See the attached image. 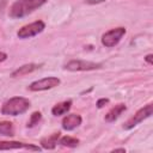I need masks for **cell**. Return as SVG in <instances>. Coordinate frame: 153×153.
I'll return each instance as SVG.
<instances>
[{"label": "cell", "instance_id": "cell-1", "mask_svg": "<svg viewBox=\"0 0 153 153\" xmlns=\"http://www.w3.org/2000/svg\"><path fill=\"white\" fill-rule=\"evenodd\" d=\"M47 0H17L10 8V17L11 18H23L29 13L33 12L36 8L44 5Z\"/></svg>", "mask_w": 153, "mask_h": 153}, {"label": "cell", "instance_id": "cell-2", "mask_svg": "<svg viewBox=\"0 0 153 153\" xmlns=\"http://www.w3.org/2000/svg\"><path fill=\"white\" fill-rule=\"evenodd\" d=\"M30 108L29 99L24 97H13L4 103L1 108V114L6 116H17L24 114Z\"/></svg>", "mask_w": 153, "mask_h": 153}, {"label": "cell", "instance_id": "cell-3", "mask_svg": "<svg viewBox=\"0 0 153 153\" xmlns=\"http://www.w3.org/2000/svg\"><path fill=\"white\" fill-rule=\"evenodd\" d=\"M152 110H153V105H152L151 103L147 104V105H145L143 108H141L140 110H137L136 114H135L133 117H130V118L123 124V128L127 129V130L134 128L135 126H137L139 123H141L143 120H146L147 117H149V116L152 115Z\"/></svg>", "mask_w": 153, "mask_h": 153}, {"label": "cell", "instance_id": "cell-4", "mask_svg": "<svg viewBox=\"0 0 153 153\" xmlns=\"http://www.w3.org/2000/svg\"><path fill=\"white\" fill-rule=\"evenodd\" d=\"M45 27V24L42 20H36L31 24H27L25 26H23L22 29H19V31L17 32V36L22 39L25 38H31L38 33H41Z\"/></svg>", "mask_w": 153, "mask_h": 153}, {"label": "cell", "instance_id": "cell-5", "mask_svg": "<svg viewBox=\"0 0 153 153\" xmlns=\"http://www.w3.org/2000/svg\"><path fill=\"white\" fill-rule=\"evenodd\" d=\"M124 33H126V29L124 27L111 29V30H109L108 32H105L102 36V44L105 45L106 48L115 47L121 41V38L124 36Z\"/></svg>", "mask_w": 153, "mask_h": 153}, {"label": "cell", "instance_id": "cell-6", "mask_svg": "<svg viewBox=\"0 0 153 153\" xmlns=\"http://www.w3.org/2000/svg\"><path fill=\"white\" fill-rule=\"evenodd\" d=\"M60 84V79L56 76H48V78H43L39 80H36L33 82H31L29 85V90L30 91H44V90H50L56 87Z\"/></svg>", "mask_w": 153, "mask_h": 153}, {"label": "cell", "instance_id": "cell-7", "mask_svg": "<svg viewBox=\"0 0 153 153\" xmlns=\"http://www.w3.org/2000/svg\"><path fill=\"white\" fill-rule=\"evenodd\" d=\"M100 63L85 61V60H72L65 65V68L68 71H93L100 68Z\"/></svg>", "mask_w": 153, "mask_h": 153}, {"label": "cell", "instance_id": "cell-8", "mask_svg": "<svg viewBox=\"0 0 153 153\" xmlns=\"http://www.w3.org/2000/svg\"><path fill=\"white\" fill-rule=\"evenodd\" d=\"M5 149H29V151H41L38 146L32 143H25L19 141H1L0 142V151Z\"/></svg>", "mask_w": 153, "mask_h": 153}, {"label": "cell", "instance_id": "cell-9", "mask_svg": "<svg viewBox=\"0 0 153 153\" xmlns=\"http://www.w3.org/2000/svg\"><path fill=\"white\" fill-rule=\"evenodd\" d=\"M80 124H81V116L76 115V114L67 115L62 120V128L65 130H73L76 127H79Z\"/></svg>", "mask_w": 153, "mask_h": 153}, {"label": "cell", "instance_id": "cell-10", "mask_svg": "<svg viewBox=\"0 0 153 153\" xmlns=\"http://www.w3.org/2000/svg\"><path fill=\"white\" fill-rule=\"evenodd\" d=\"M126 109H127V106L124 104H117V105H115L105 115V121L106 122H114L115 120H117L122 115L123 111H126Z\"/></svg>", "mask_w": 153, "mask_h": 153}, {"label": "cell", "instance_id": "cell-11", "mask_svg": "<svg viewBox=\"0 0 153 153\" xmlns=\"http://www.w3.org/2000/svg\"><path fill=\"white\" fill-rule=\"evenodd\" d=\"M59 139H60V133L57 131V133H54V134H51V135H49L47 137H43L41 140V145L43 146V148L53 149V148H55Z\"/></svg>", "mask_w": 153, "mask_h": 153}, {"label": "cell", "instance_id": "cell-12", "mask_svg": "<svg viewBox=\"0 0 153 153\" xmlns=\"http://www.w3.org/2000/svg\"><path fill=\"white\" fill-rule=\"evenodd\" d=\"M39 68L38 65H35V63H29V65H24L22 67H19L18 69H16L13 73H12V76L13 78H18V76H23V75H26L31 72H33L35 69Z\"/></svg>", "mask_w": 153, "mask_h": 153}, {"label": "cell", "instance_id": "cell-13", "mask_svg": "<svg viewBox=\"0 0 153 153\" xmlns=\"http://www.w3.org/2000/svg\"><path fill=\"white\" fill-rule=\"evenodd\" d=\"M71 105H72V100H65L62 103H59L56 105L53 106L51 109V112L54 116H61V115H65L69 109H71Z\"/></svg>", "mask_w": 153, "mask_h": 153}, {"label": "cell", "instance_id": "cell-14", "mask_svg": "<svg viewBox=\"0 0 153 153\" xmlns=\"http://www.w3.org/2000/svg\"><path fill=\"white\" fill-rule=\"evenodd\" d=\"M0 134L5 136H13L14 135V127L13 123L10 121L0 122Z\"/></svg>", "mask_w": 153, "mask_h": 153}, {"label": "cell", "instance_id": "cell-15", "mask_svg": "<svg viewBox=\"0 0 153 153\" xmlns=\"http://www.w3.org/2000/svg\"><path fill=\"white\" fill-rule=\"evenodd\" d=\"M59 143H61L62 146H66V147H76L79 145V140L75 139V137H72V136H63L60 139Z\"/></svg>", "mask_w": 153, "mask_h": 153}, {"label": "cell", "instance_id": "cell-16", "mask_svg": "<svg viewBox=\"0 0 153 153\" xmlns=\"http://www.w3.org/2000/svg\"><path fill=\"white\" fill-rule=\"evenodd\" d=\"M41 118H42V115H41L39 111L33 112V114L31 115L30 121L27 122V128H32V127H35L36 124H38V122L41 121Z\"/></svg>", "mask_w": 153, "mask_h": 153}, {"label": "cell", "instance_id": "cell-17", "mask_svg": "<svg viewBox=\"0 0 153 153\" xmlns=\"http://www.w3.org/2000/svg\"><path fill=\"white\" fill-rule=\"evenodd\" d=\"M109 103V99L108 98H102V99H99L98 102H97V106L100 109V108H103L105 104H108Z\"/></svg>", "mask_w": 153, "mask_h": 153}, {"label": "cell", "instance_id": "cell-18", "mask_svg": "<svg viewBox=\"0 0 153 153\" xmlns=\"http://www.w3.org/2000/svg\"><path fill=\"white\" fill-rule=\"evenodd\" d=\"M152 57H153V55H152V54H148V55L145 57V59H146V61H147L149 65H152V63H153V60H152Z\"/></svg>", "mask_w": 153, "mask_h": 153}, {"label": "cell", "instance_id": "cell-19", "mask_svg": "<svg viewBox=\"0 0 153 153\" xmlns=\"http://www.w3.org/2000/svg\"><path fill=\"white\" fill-rule=\"evenodd\" d=\"M7 59V55L5 54V53H2V51H0V62H2V61H5Z\"/></svg>", "mask_w": 153, "mask_h": 153}, {"label": "cell", "instance_id": "cell-20", "mask_svg": "<svg viewBox=\"0 0 153 153\" xmlns=\"http://www.w3.org/2000/svg\"><path fill=\"white\" fill-rule=\"evenodd\" d=\"M112 152H126V149H124V148H116V149H114Z\"/></svg>", "mask_w": 153, "mask_h": 153}]
</instances>
